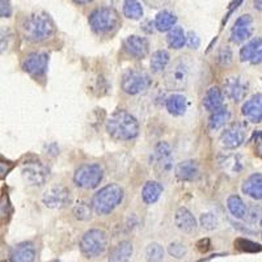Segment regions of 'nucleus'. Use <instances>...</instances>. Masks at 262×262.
I'll list each match as a JSON object with an SVG mask.
<instances>
[{
    "label": "nucleus",
    "mask_w": 262,
    "mask_h": 262,
    "mask_svg": "<svg viewBox=\"0 0 262 262\" xmlns=\"http://www.w3.org/2000/svg\"><path fill=\"white\" fill-rule=\"evenodd\" d=\"M21 32L27 41L39 43L55 34V25L48 13H33L21 24Z\"/></svg>",
    "instance_id": "f257e3e1"
},
{
    "label": "nucleus",
    "mask_w": 262,
    "mask_h": 262,
    "mask_svg": "<svg viewBox=\"0 0 262 262\" xmlns=\"http://www.w3.org/2000/svg\"><path fill=\"white\" fill-rule=\"evenodd\" d=\"M107 134L116 140H131L139 135V123L128 112L116 111L106 121Z\"/></svg>",
    "instance_id": "f03ea898"
},
{
    "label": "nucleus",
    "mask_w": 262,
    "mask_h": 262,
    "mask_svg": "<svg viewBox=\"0 0 262 262\" xmlns=\"http://www.w3.org/2000/svg\"><path fill=\"white\" fill-rule=\"evenodd\" d=\"M123 189L117 184H109L97 191L92 198V209L97 215H109L123 201Z\"/></svg>",
    "instance_id": "7ed1b4c3"
},
{
    "label": "nucleus",
    "mask_w": 262,
    "mask_h": 262,
    "mask_svg": "<svg viewBox=\"0 0 262 262\" xmlns=\"http://www.w3.org/2000/svg\"><path fill=\"white\" fill-rule=\"evenodd\" d=\"M90 27L98 36L113 34L121 27V17L118 12L111 7H101L95 9L88 18Z\"/></svg>",
    "instance_id": "20e7f679"
},
{
    "label": "nucleus",
    "mask_w": 262,
    "mask_h": 262,
    "mask_svg": "<svg viewBox=\"0 0 262 262\" xmlns=\"http://www.w3.org/2000/svg\"><path fill=\"white\" fill-rule=\"evenodd\" d=\"M190 78V62L186 57H180L173 60L172 64L165 70L164 81L168 90L182 91L186 88Z\"/></svg>",
    "instance_id": "39448f33"
},
{
    "label": "nucleus",
    "mask_w": 262,
    "mask_h": 262,
    "mask_svg": "<svg viewBox=\"0 0 262 262\" xmlns=\"http://www.w3.org/2000/svg\"><path fill=\"white\" fill-rule=\"evenodd\" d=\"M107 247V236L105 231L98 228H92L86 231L80 238L79 248L84 257L86 258H96L100 257Z\"/></svg>",
    "instance_id": "423d86ee"
},
{
    "label": "nucleus",
    "mask_w": 262,
    "mask_h": 262,
    "mask_svg": "<svg viewBox=\"0 0 262 262\" xmlns=\"http://www.w3.org/2000/svg\"><path fill=\"white\" fill-rule=\"evenodd\" d=\"M104 179V169L100 164H83L75 170L74 182L76 186L85 190L97 188Z\"/></svg>",
    "instance_id": "0eeeda50"
},
{
    "label": "nucleus",
    "mask_w": 262,
    "mask_h": 262,
    "mask_svg": "<svg viewBox=\"0 0 262 262\" xmlns=\"http://www.w3.org/2000/svg\"><path fill=\"white\" fill-rule=\"evenodd\" d=\"M151 84V76L147 72L139 71V70H128L122 76V81H121L123 92L131 96L146 92Z\"/></svg>",
    "instance_id": "6e6552de"
},
{
    "label": "nucleus",
    "mask_w": 262,
    "mask_h": 262,
    "mask_svg": "<svg viewBox=\"0 0 262 262\" xmlns=\"http://www.w3.org/2000/svg\"><path fill=\"white\" fill-rule=\"evenodd\" d=\"M42 202L49 209H64L71 202V191L62 184H55L42 194Z\"/></svg>",
    "instance_id": "1a4fd4ad"
},
{
    "label": "nucleus",
    "mask_w": 262,
    "mask_h": 262,
    "mask_svg": "<svg viewBox=\"0 0 262 262\" xmlns=\"http://www.w3.org/2000/svg\"><path fill=\"white\" fill-rule=\"evenodd\" d=\"M152 164L156 174L163 176L172 170L173 155L170 146L167 142H159L152 152Z\"/></svg>",
    "instance_id": "9d476101"
},
{
    "label": "nucleus",
    "mask_w": 262,
    "mask_h": 262,
    "mask_svg": "<svg viewBox=\"0 0 262 262\" xmlns=\"http://www.w3.org/2000/svg\"><path fill=\"white\" fill-rule=\"evenodd\" d=\"M247 123L233 122L227 126L221 135V143L227 149H236L247 139Z\"/></svg>",
    "instance_id": "9b49d317"
},
{
    "label": "nucleus",
    "mask_w": 262,
    "mask_h": 262,
    "mask_svg": "<svg viewBox=\"0 0 262 262\" xmlns=\"http://www.w3.org/2000/svg\"><path fill=\"white\" fill-rule=\"evenodd\" d=\"M49 176H50V169L41 161H29L25 163L23 167V177L28 184L33 186H41L46 184Z\"/></svg>",
    "instance_id": "f8f14e48"
},
{
    "label": "nucleus",
    "mask_w": 262,
    "mask_h": 262,
    "mask_svg": "<svg viewBox=\"0 0 262 262\" xmlns=\"http://www.w3.org/2000/svg\"><path fill=\"white\" fill-rule=\"evenodd\" d=\"M49 64V55L42 51H34V53L28 54L24 58L21 67L25 72L34 76V78H39L42 75H45L46 70H48Z\"/></svg>",
    "instance_id": "ddd939ff"
},
{
    "label": "nucleus",
    "mask_w": 262,
    "mask_h": 262,
    "mask_svg": "<svg viewBox=\"0 0 262 262\" xmlns=\"http://www.w3.org/2000/svg\"><path fill=\"white\" fill-rule=\"evenodd\" d=\"M224 93L233 101H243L249 91V83L243 76H231L224 81Z\"/></svg>",
    "instance_id": "4468645a"
},
{
    "label": "nucleus",
    "mask_w": 262,
    "mask_h": 262,
    "mask_svg": "<svg viewBox=\"0 0 262 262\" xmlns=\"http://www.w3.org/2000/svg\"><path fill=\"white\" fill-rule=\"evenodd\" d=\"M253 34V17L250 15H243L235 21L231 29V41L233 43H243Z\"/></svg>",
    "instance_id": "2eb2a0df"
},
{
    "label": "nucleus",
    "mask_w": 262,
    "mask_h": 262,
    "mask_svg": "<svg viewBox=\"0 0 262 262\" xmlns=\"http://www.w3.org/2000/svg\"><path fill=\"white\" fill-rule=\"evenodd\" d=\"M123 50L135 59H143L149 53V42L146 37L130 36L123 41Z\"/></svg>",
    "instance_id": "dca6fc26"
},
{
    "label": "nucleus",
    "mask_w": 262,
    "mask_h": 262,
    "mask_svg": "<svg viewBox=\"0 0 262 262\" xmlns=\"http://www.w3.org/2000/svg\"><path fill=\"white\" fill-rule=\"evenodd\" d=\"M240 60L249 62L252 64H261L262 63V38L256 37L250 39L247 45L240 50Z\"/></svg>",
    "instance_id": "f3484780"
},
{
    "label": "nucleus",
    "mask_w": 262,
    "mask_h": 262,
    "mask_svg": "<svg viewBox=\"0 0 262 262\" xmlns=\"http://www.w3.org/2000/svg\"><path fill=\"white\" fill-rule=\"evenodd\" d=\"M242 113L248 121L253 123L262 122V93H257L249 98L242 107Z\"/></svg>",
    "instance_id": "a211bd4d"
},
{
    "label": "nucleus",
    "mask_w": 262,
    "mask_h": 262,
    "mask_svg": "<svg viewBox=\"0 0 262 262\" xmlns=\"http://www.w3.org/2000/svg\"><path fill=\"white\" fill-rule=\"evenodd\" d=\"M11 262H34L36 261V248L30 242L16 245L9 254Z\"/></svg>",
    "instance_id": "6ab92c4d"
},
{
    "label": "nucleus",
    "mask_w": 262,
    "mask_h": 262,
    "mask_svg": "<svg viewBox=\"0 0 262 262\" xmlns=\"http://www.w3.org/2000/svg\"><path fill=\"white\" fill-rule=\"evenodd\" d=\"M174 224L184 233H193L196 229V221L194 215L186 207H180L174 214Z\"/></svg>",
    "instance_id": "aec40b11"
},
{
    "label": "nucleus",
    "mask_w": 262,
    "mask_h": 262,
    "mask_svg": "<svg viewBox=\"0 0 262 262\" xmlns=\"http://www.w3.org/2000/svg\"><path fill=\"white\" fill-rule=\"evenodd\" d=\"M243 193L247 194L254 201L262 200V173H253L250 174L242 186Z\"/></svg>",
    "instance_id": "412c9836"
},
{
    "label": "nucleus",
    "mask_w": 262,
    "mask_h": 262,
    "mask_svg": "<svg viewBox=\"0 0 262 262\" xmlns=\"http://www.w3.org/2000/svg\"><path fill=\"white\" fill-rule=\"evenodd\" d=\"M176 176L180 181H195L200 177V167L194 160H185L177 164Z\"/></svg>",
    "instance_id": "4be33fe9"
},
{
    "label": "nucleus",
    "mask_w": 262,
    "mask_h": 262,
    "mask_svg": "<svg viewBox=\"0 0 262 262\" xmlns=\"http://www.w3.org/2000/svg\"><path fill=\"white\" fill-rule=\"evenodd\" d=\"M223 91L219 86H210L207 92H206L205 97H203V106H205L206 111H209L212 113V112L221 109L223 106Z\"/></svg>",
    "instance_id": "5701e85b"
},
{
    "label": "nucleus",
    "mask_w": 262,
    "mask_h": 262,
    "mask_svg": "<svg viewBox=\"0 0 262 262\" xmlns=\"http://www.w3.org/2000/svg\"><path fill=\"white\" fill-rule=\"evenodd\" d=\"M133 252H134V248L130 242L127 240L121 242L111 250L107 262H128L133 256Z\"/></svg>",
    "instance_id": "b1692460"
},
{
    "label": "nucleus",
    "mask_w": 262,
    "mask_h": 262,
    "mask_svg": "<svg viewBox=\"0 0 262 262\" xmlns=\"http://www.w3.org/2000/svg\"><path fill=\"white\" fill-rule=\"evenodd\" d=\"M163 185L158 181H148L144 184L142 189V200L146 205H154L159 201L160 195L163 194Z\"/></svg>",
    "instance_id": "393cba45"
},
{
    "label": "nucleus",
    "mask_w": 262,
    "mask_h": 262,
    "mask_svg": "<svg viewBox=\"0 0 262 262\" xmlns=\"http://www.w3.org/2000/svg\"><path fill=\"white\" fill-rule=\"evenodd\" d=\"M165 106H167V111L169 112V114L174 117H181L186 112V98H185V96L174 93L167 98Z\"/></svg>",
    "instance_id": "a878e982"
},
{
    "label": "nucleus",
    "mask_w": 262,
    "mask_h": 262,
    "mask_svg": "<svg viewBox=\"0 0 262 262\" xmlns=\"http://www.w3.org/2000/svg\"><path fill=\"white\" fill-rule=\"evenodd\" d=\"M170 55L167 50H158L152 54L151 60H149V66H151V71L154 74H161L165 71L169 64Z\"/></svg>",
    "instance_id": "bb28decb"
},
{
    "label": "nucleus",
    "mask_w": 262,
    "mask_h": 262,
    "mask_svg": "<svg viewBox=\"0 0 262 262\" xmlns=\"http://www.w3.org/2000/svg\"><path fill=\"white\" fill-rule=\"evenodd\" d=\"M227 207H228V211L236 217V219H245L248 214V207L244 203V201L242 200V196L232 194V195L228 196L227 200Z\"/></svg>",
    "instance_id": "cd10ccee"
},
{
    "label": "nucleus",
    "mask_w": 262,
    "mask_h": 262,
    "mask_svg": "<svg viewBox=\"0 0 262 262\" xmlns=\"http://www.w3.org/2000/svg\"><path fill=\"white\" fill-rule=\"evenodd\" d=\"M231 118V112L227 106H222L221 109L212 112L209 118V128L212 131H216L223 127Z\"/></svg>",
    "instance_id": "c85d7f7f"
},
{
    "label": "nucleus",
    "mask_w": 262,
    "mask_h": 262,
    "mask_svg": "<svg viewBox=\"0 0 262 262\" xmlns=\"http://www.w3.org/2000/svg\"><path fill=\"white\" fill-rule=\"evenodd\" d=\"M177 17L174 13L169 11H161L155 18V28L159 32H169L172 28L176 27Z\"/></svg>",
    "instance_id": "c756f323"
},
{
    "label": "nucleus",
    "mask_w": 262,
    "mask_h": 262,
    "mask_svg": "<svg viewBox=\"0 0 262 262\" xmlns=\"http://www.w3.org/2000/svg\"><path fill=\"white\" fill-rule=\"evenodd\" d=\"M168 45L172 49H182L186 43V34H185L184 29L181 27H174L169 30L167 36Z\"/></svg>",
    "instance_id": "7c9ffc66"
},
{
    "label": "nucleus",
    "mask_w": 262,
    "mask_h": 262,
    "mask_svg": "<svg viewBox=\"0 0 262 262\" xmlns=\"http://www.w3.org/2000/svg\"><path fill=\"white\" fill-rule=\"evenodd\" d=\"M123 15L131 20H139L143 16V8L138 0H125L123 2Z\"/></svg>",
    "instance_id": "2f4dec72"
},
{
    "label": "nucleus",
    "mask_w": 262,
    "mask_h": 262,
    "mask_svg": "<svg viewBox=\"0 0 262 262\" xmlns=\"http://www.w3.org/2000/svg\"><path fill=\"white\" fill-rule=\"evenodd\" d=\"M235 248L240 252H245V253H258L262 252V245L257 244L254 242H250L248 238L238 237L235 240Z\"/></svg>",
    "instance_id": "473e14b6"
},
{
    "label": "nucleus",
    "mask_w": 262,
    "mask_h": 262,
    "mask_svg": "<svg viewBox=\"0 0 262 262\" xmlns=\"http://www.w3.org/2000/svg\"><path fill=\"white\" fill-rule=\"evenodd\" d=\"M164 258V248L158 243H152L146 248V259L148 262H161Z\"/></svg>",
    "instance_id": "72a5a7b5"
},
{
    "label": "nucleus",
    "mask_w": 262,
    "mask_h": 262,
    "mask_svg": "<svg viewBox=\"0 0 262 262\" xmlns=\"http://www.w3.org/2000/svg\"><path fill=\"white\" fill-rule=\"evenodd\" d=\"M222 165L231 174H238V173L244 169V165H243V161L240 160V156H229V158H226V160L222 163Z\"/></svg>",
    "instance_id": "f704fd0d"
},
{
    "label": "nucleus",
    "mask_w": 262,
    "mask_h": 262,
    "mask_svg": "<svg viewBox=\"0 0 262 262\" xmlns=\"http://www.w3.org/2000/svg\"><path fill=\"white\" fill-rule=\"evenodd\" d=\"M72 214L79 221H90L91 216H92V209H91V206H88V203L79 202L74 206Z\"/></svg>",
    "instance_id": "c9c22d12"
},
{
    "label": "nucleus",
    "mask_w": 262,
    "mask_h": 262,
    "mask_svg": "<svg viewBox=\"0 0 262 262\" xmlns=\"http://www.w3.org/2000/svg\"><path fill=\"white\" fill-rule=\"evenodd\" d=\"M201 226L203 227L207 231H212V229H216L219 227V222H217V217L215 216L212 212H205V214L201 215Z\"/></svg>",
    "instance_id": "e433bc0d"
},
{
    "label": "nucleus",
    "mask_w": 262,
    "mask_h": 262,
    "mask_svg": "<svg viewBox=\"0 0 262 262\" xmlns=\"http://www.w3.org/2000/svg\"><path fill=\"white\" fill-rule=\"evenodd\" d=\"M168 253L177 259L184 258L188 253V248H186V245L181 244V243H170L169 247H168Z\"/></svg>",
    "instance_id": "4c0bfd02"
},
{
    "label": "nucleus",
    "mask_w": 262,
    "mask_h": 262,
    "mask_svg": "<svg viewBox=\"0 0 262 262\" xmlns=\"http://www.w3.org/2000/svg\"><path fill=\"white\" fill-rule=\"evenodd\" d=\"M216 57L221 64H229L232 62V50L228 46H222V49H219L217 51Z\"/></svg>",
    "instance_id": "58836bf2"
},
{
    "label": "nucleus",
    "mask_w": 262,
    "mask_h": 262,
    "mask_svg": "<svg viewBox=\"0 0 262 262\" xmlns=\"http://www.w3.org/2000/svg\"><path fill=\"white\" fill-rule=\"evenodd\" d=\"M186 45H188L190 49H194V50H196V49L200 48L201 39L200 37L196 36V33L194 32L188 33V36H186Z\"/></svg>",
    "instance_id": "ea45409f"
},
{
    "label": "nucleus",
    "mask_w": 262,
    "mask_h": 262,
    "mask_svg": "<svg viewBox=\"0 0 262 262\" xmlns=\"http://www.w3.org/2000/svg\"><path fill=\"white\" fill-rule=\"evenodd\" d=\"M0 15L2 17H11L12 16V6L9 0H0Z\"/></svg>",
    "instance_id": "a19ab883"
},
{
    "label": "nucleus",
    "mask_w": 262,
    "mask_h": 262,
    "mask_svg": "<svg viewBox=\"0 0 262 262\" xmlns=\"http://www.w3.org/2000/svg\"><path fill=\"white\" fill-rule=\"evenodd\" d=\"M254 144H256V151L258 152V155L262 156V130L256 131L253 134Z\"/></svg>",
    "instance_id": "79ce46f5"
},
{
    "label": "nucleus",
    "mask_w": 262,
    "mask_h": 262,
    "mask_svg": "<svg viewBox=\"0 0 262 262\" xmlns=\"http://www.w3.org/2000/svg\"><path fill=\"white\" fill-rule=\"evenodd\" d=\"M196 247H198L200 252H202V253H206V252H207V250L211 248V244H210L209 238H202V240H200V242H198Z\"/></svg>",
    "instance_id": "37998d69"
},
{
    "label": "nucleus",
    "mask_w": 262,
    "mask_h": 262,
    "mask_svg": "<svg viewBox=\"0 0 262 262\" xmlns=\"http://www.w3.org/2000/svg\"><path fill=\"white\" fill-rule=\"evenodd\" d=\"M253 6L257 11H262V0H253Z\"/></svg>",
    "instance_id": "c03bdc74"
},
{
    "label": "nucleus",
    "mask_w": 262,
    "mask_h": 262,
    "mask_svg": "<svg viewBox=\"0 0 262 262\" xmlns=\"http://www.w3.org/2000/svg\"><path fill=\"white\" fill-rule=\"evenodd\" d=\"M72 2L76 4H90L93 0H72Z\"/></svg>",
    "instance_id": "a18cd8bd"
},
{
    "label": "nucleus",
    "mask_w": 262,
    "mask_h": 262,
    "mask_svg": "<svg viewBox=\"0 0 262 262\" xmlns=\"http://www.w3.org/2000/svg\"><path fill=\"white\" fill-rule=\"evenodd\" d=\"M261 226H262V219H261Z\"/></svg>",
    "instance_id": "49530a36"
}]
</instances>
